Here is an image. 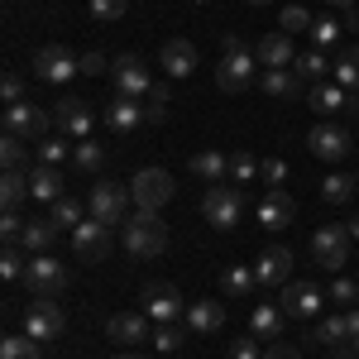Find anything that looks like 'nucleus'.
I'll use <instances>...</instances> for the list:
<instances>
[{"mask_svg":"<svg viewBox=\"0 0 359 359\" xmlns=\"http://www.w3.org/2000/svg\"><path fill=\"white\" fill-rule=\"evenodd\" d=\"M249 5H273V0H249Z\"/></svg>","mask_w":359,"mask_h":359,"instance_id":"61","label":"nucleus"},{"mask_svg":"<svg viewBox=\"0 0 359 359\" xmlns=\"http://www.w3.org/2000/svg\"><path fill=\"white\" fill-rule=\"evenodd\" d=\"M254 57H259V67H292L297 62V43H292V34H264L259 39V48H254Z\"/></svg>","mask_w":359,"mask_h":359,"instance_id":"23","label":"nucleus"},{"mask_svg":"<svg viewBox=\"0 0 359 359\" xmlns=\"http://www.w3.org/2000/svg\"><path fill=\"white\" fill-rule=\"evenodd\" d=\"M311 111H316V115L359 111V96H355V91H345L340 82H316V86H311Z\"/></svg>","mask_w":359,"mask_h":359,"instance_id":"24","label":"nucleus"},{"mask_svg":"<svg viewBox=\"0 0 359 359\" xmlns=\"http://www.w3.org/2000/svg\"><path fill=\"white\" fill-rule=\"evenodd\" d=\"M25 269H29V249L25 245L0 249V278H5V283H25Z\"/></svg>","mask_w":359,"mask_h":359,"instance_id":"35","label":"nucleus"},{"mask_svg":"<svg viewBox=\"0 0 359 359\" xmlns=\"http://www.w3.org/2000/svg\"><path fill=\"white\" fill-rule=\"evenodd\" d=\"M350 345H355V350H359V335H350Z\"/></svg>","mask_w":359,"mask_h":359,"instance_id":"62","label":"nucleus"},{"mask_svg":"<svg viewBox=\"0 0 359 359\" xmlns=\"http://www.w3.org/2000/svg\"><path fill=\"white\" fill-rule=\"evenodd\" d=\"M29 192H34V201H48V206H53L57 196H67V177H62V168H57V163H34V168H29Z\"/></svg>","mask_w":359,"mask_h":359,"instance_id":"22","label":"nucleus"},{"mask_svg":"<svg viewBox=\"0 0 359 359\" xmlns=\"http://www.w3.org/2000/svg\"><path fill=\"white\" fill-rule=\"evenodd\" d=\"M259 86H264V96H273V101H292L306 82L297 77V67H264Z\"/></svg>","mask_w":359,"mask_h":359,"instance_id":"26","label":"nucleus"},{"mask_svg":"<svg viewBox=\"0 0 359 359\" xmlns=\"http://www.w3.org/2000/svg\"><path fill=\"white\" fill-rule=\"evenodd\" d=\"M72 254L77 259H106L111 254V225L106 221H82L77 230H72Z\"/></svg>","mask_w":359,"mask_h":359,"instance_id":"17","label":"nucleus"},{"mask_svg":"<svg viewBox=\"0 0 359 359\" xmlns=\"http://www.w3.org/2000/svg\"><path fill=\"white\" fill-rule=\"evenodd\" d=\"M355 192H359V177H350V172H331V177L321 182V196H326L331 206H345Z\"/></svg>","mask_w":359,"mask_h":359,"instance_id":"36","label":"nucleus"},{"mask_svg":"<svg viewBox=\"0 0 359 359\" xmlns=\"http://www.w3.org/2000/svg\"><path fill=\"white\" fill-rule=\"evenodd\" d=\"M259 163H264V158H254L249 149H235V154H230V182H254V177H259Z\"/></svg>","mask_w":359,"mask_h":359,"instance_id":"42","label":"nucleus"},{"mask_svg":"<svg viewBox=\"0 0 359 359\" xmlns=\"http://www.w3.org/2000/svg\"><path fill=\"white\" fill-rule=\"evenodd\" d=\"M278 306H283V316H287V321H297V316L311 321V316L326 306V292H321L311 278H297V283H283V302H278Z\"/></svg>","mask_w":359,"mask_h":359,"instance_id":"13","label":"nucleus"},{"mask_svg":"<svg viewBox=\"0 0 359 359\" xmlns=\"http://www.w3.org/2000/svg\"><path fill=\"white\" fill-rule=\"evenodd\" d=\"M230 359H264L259 355V335H240L235 350H230Z\"/></svg>","mask_w":359,"mask_h":359,"instance_id":"52","label":"nucleus"},{"mask_svg":"<svg viewBox=\"0 0 359 359\" xmlns=\"http://www.w3.org/2000/svg\"><path fill=\"white\" fill-rule=\"evenodd\" d=\"M292 264H297V254L287 245H269L259 254V264H254L259 287H283V283H292Z\"/></svg>","mask_w":359,"mask_h":359,"instance_id":"15","label":"nucleus"},{"mask_svg":"<svg viewBox=\"0 0 359 359\" xmlns=\"http://www.w3.org/2000/svg\"><path fill=\"white\" fill-rule=\"evenodd\" d=\"M53 125L67 139H91V130H96V106L67 91V96H57V101H53Z\"/></svg>","mask_w":359,"mask_h":359,"instance_id":"7","label":"nucleus"},{"mask_svg":"<svg viewBox=\"0 0 359 359\" xmlns=\"http://www.w3.org/2000/svg\"><path fill=\"white\" fill-rule=\"evenodd\" d=\"M130 10V0H91V15L96 20H120Z\"/></svg>","mask_w":359,"mask_h":359,"instance_id":"49","label":"nucleus"},{"mask_svg":"<svg viewBox=\"0 0 359 359\" xmlns=\"http://www.w3.org/2000/svg\"><path fill=\"white\" fill-rule=\"evenodd\" d=\"M326 297H335V306H355V302H359V283H350V278H335Z\"/></svg>","mask_w":359,"mask_h":359,"instance_id":"48","label":"nucleus"},{"mask_svg":"<svg viewBox=\"0 0 359 359\" xmlns=\"http://www.w3.org/2000/svg\"><path fill=\"white\" fill-rule=\"evenodd\" d=\"M192 172L201 177V182H225V177H230V154L201 149V154H192Z\"/></svg>","mask_w":359,"mask_h":359,"instance_id":"27","label":"nucleus"},{"mask_svg":"<svg viewBox=\"0 0 359 359\" xmlns=\"http://www.w3.org/2000/svg\"><path fill=\"white\" fill-rule=\"evenodd\" d=\"M111 77H115V91L120 96H135V101H144L149 91H154V77H149V67L139 62L135 53H120L111 62Z\"/></svg>","mask_w":359,"mask_h":359,"instance_id":"14","label":"nucleus"},{"mask_svg":"<svg viewBox=\"0 0 359 359\" xmlns=\"http://www.w3.org/2000/svg\"><path fill=\"white\" fill-rule=\"evenodd\" d=\"M192 5H206V0H192Z\"/></svg>","mask_w":359,"mask_h":359,"instance_id":"63","label":"nucleus"},{"mask_svg":"<svg viewBox=\"0 0 359 359\" xmlns=\"http://www.w3.org/2000/svg\"><path fill=\"white\" fill-rule=\"evenodd\" d=\"M225 326V302L221 297H196L187 306V335H216Z\"/></svg>","mask_w":359,"mask_h":359,"instance_id":"20","label":"nucleus"},{"mask_svg":"<svg viewBox=\"0 0 359 359\" xmlns=\"http://www.w3.org/2000/svg\"><path fill=\"white\" fill-rule=\"evenodd\" d=\"M283 306H273V302H259L254 311H249V331L259 335V340H273V335H283Z\"/></svg>","mask_w":359,"mask_h":359,"instance_id":"29","label":"nucleus"},{"mask_svg":"<svg viewBox=\"0 0 359 359\" xmlns=\"http://www.w3.org/2000/svg\"><path fill=\"white\" fill-rule=\"evenodd\" d=\"M34 149H39V163H57L62 168V158H67V139H39Z\"/></svg>","mask_w":359,"mask_h":359,"instance_id":"47","label":"nucleus"},{"mask_svg":"<svg viewBox=\"0 0 359 359\" xmlns=\"http://www.w3.org/2000/svg\"><path fill=\"white\" fill-rule=\"evenodd\" d=\"M0 235H5V245H20V235H25L20 211H5V216H0Z\"/></svg>","mask_w":359,"mask_h":359,"instance_id":"51","label":"nucleus"},{"mask_svg":"<svg viewBox=\"0 0 359 359\" xmlns=\"http://www.w3.org/2000/svg\"><path fill=\"white\" fill-rule=\"evenodd\" d=\"M77 72H82V57H72L67 48H57V43H48V48H39V53H34V77H39V82L67 86Z\"/></svg>","mask_w":359,"mask_h":359,"instance_id":"11","label":"nucleus"},{"mask_svg":"<svg viewBox=\"0 0 359 359\" xmlns=\"http://www.w3.org/2000/svg\"><path fill=\"white\" fill-rule=\"evenodd\" d=\"M62 331H67V316H62L57 297H34L25 306V335H34V340H57Z\"/></svg>","mask_w":359,"mask_h":359,"instance_id":"12","label":"nucleus"},{"mask_svg":"<svg viewBox=\"0 0 359 359\" xmlns=\"http://www.w3.org/2000/svg\"><path fill=\"white\" fill-rule=\"evenodd\" d=\"M144 120H149V115H144V101L120 96V91H115V101L106 106V130H115V135H135Z\"/></svg>","mask_w":359,"mask_h":359,"instance_id":"21","label":"nucleus"},{"mask_svg":"<svg viewBox=\"0 0 359 359\" xmlns=\"http://www.w3.org/2000/svg\"><path fill=\"white\" fill-rule=\"evenodd\" d=\"M259 287V278H254V269H245V264H230L221 278V297H249Z\"/></svg>","mask_w":359,"mask_h":359,"instance_id":"33","label":"nucleus"},{"mask_svg":"<svg viewBox=\"0 0 359 359\" xmlns=\"http://www.w3.org/2000/svg\"><path fill=\"white\" fill-rule=\"evenodd\" d=\"M259 177H264V187H269V192H283L292 172H287V163H283V158H264V163H259Z\"/></svg>","mask_w":359,"mask_h":359,"instance_id":"44","label":"nucleus"},{"mask_svg":"<svg viewBox=\"0 0 359 359\" xmlns=\"http://www.w3.org/2000/svg\"><path fill=\"white\" fill-rule=\"evenodd\" d=\"M120 240L135 259H158L168 249V225L158 221V211H135L130 221L120 225Z\"/></svg>","mask_w":359,"mask_h":359,"instance_id":"2","label":"nucleus"},{"mask_svg":"<svg viewBox=\"0 0 359 359\" xmlns=\"http://www.w3.org/2000/svg\"><path fill=\"white\" fill-rule=\"evenodd\" d=\"M254 77H259V57H254V48H245V39H240V34H225L221 67H216V86L235 96V91H249Z\"/></svg>","mask_w":359,"mask_h":359,"instance_id":"1","label":"nucleus"},{"mask_svg":"<svg viewBox=\"0 0 359 359\" xmlns=\"http://www.w3.org/2000/svg\"><path fill=\"white\" fill-rule=\"evenodd\" d=\"M311 345H326V350H335V345H345L350 340V321L345 316H321L316 326H311V335H306Z\"/></svg>","mask_w":359,"mask_h":359,"instance_id":"31","label":"nucleus"},{"mask_svg":"<svg viewBox=\"0 0 359 359\" xmlns=\"http://www.w3.org/2000/svg\"><path fill=\"white\" fill-rule=\"evenodd\" d=\"M0 359H43L34 335H5L0 340Z\"/></svg>","mask_w":359,"mask_h":359,"instance_id":"40","label":"nucleus"},{"mask_svg":"<svg viewBox=\"0 0 359 359\" xmlns=\"http://www.w3.org/2000/svg\"><path fill=\"white\" fill-rule=\"evenodd\" d=\"M172 172L168 168H139L135 177H130V196H135L139 211H163L168 201H172Z\"/></svg>","mask_w":359,"mask_h":359,"instance_id":"5","label":"nucleus"},{"mask_svg":"<svg viewBox=\"0 0 359 359\" xmlns=\"http://www.w3.org/2000/svg\"><path fill=\"white\" fill-rule=\"evenodd\" d=\"M335 82L359 96V48H345V53L335 57Z\"/></svg>","mask_w":359,"mask_h":359,"instance_id":"39","label":"nucleus"},{"mask_svg":"<svg viewBox=\"0 0 359 359\" xmlns=\"http://www.w3.org/2000/svg\"><path fill=\"white\" fill-rule=\"evenodd\" d=\"M335 39H340V25H335V20H316V25H311V48H321V53H326Z\"/></svg>","mask_w":359,"mask_h":359,"instance_id":"46","label":"nucleus"},{"mask_svg":"<svg viewBox=\"0 0 359 359\" xmlns=\"http://www.w3.org/2000/svg\"><path fill=\"white\" fill-rule=\"evenodd\" d=\"M135 196H130V187H120V182H91V196H86V211H91V221H106L115 230V225H125L130 216H125V206H130Z\"/></svg>","mask_w":359,"mask_h":359,"instance_id":"6","label":"nucleus"},{"mask_svg":"<svg viewBox=\"0 0 359 359\" xmlns=\"http://www.w3.org/2000/svg\"><path fill=\"white\" fill-rule=\"evenodd\" d=\"M115 359H144V355H115Z\"/></svg>","mask_w":359,"mask_h":359,"instance_id":"60","label":"nucleus"},{"mask_svg":"<svg viewBox=\"0 0 359 359\" xmlns=\"http://www.w3.org/2000/svg\"><path fill=\"white\" fill-rule=\"evenodd\" d=\"M168 106H172V91H168V82H154V91L144 96V115H149V125L168 120Z\"/></svg>","mask_w":359,"mask_h":359,"instance_id":"41","label":"nucleus"},{"mask_svg":"<svg viewBox=\"0 0 359 359\" xmlns=\"http://www.w3.org/2000/svg\"><path fill=\"white\" fill-rule=\"evenodd\" d=\"M25 196H34L29 192V172L25 168H5V177H0V201H5V211H20Z\"/></svg>","mask_w":359,"mask_h":359,"instance_id":"30","label":"nucleus"},{"mask_svg":"<svg viewBox=\"0 0 359 359\" xmlns=\"http://www.w3.org/2000/svg\"><path fill=\"white\" fill-rule=\"evenodd\" d=\"M306 149H311L321 163H340V158L355 149V139H350V130H340V125H316V130L306 135Z\"/></svg>","mask_w":359,"mask_h":359,"instance_id":"16","label":"nucleus"},{"mask_svg":"<svg viewBox=\"0 0 359 359\" xmlns=\"http://www.w3.org/2000/svg\"><path fill=\"white\" fill-rule=\"evenodd\" d=\"M82 72H86V77H106V72H111V62H106L101 53H86L82 57Z\"/></svg>","mask_w":359,"mask_h":359,"instance_id":"53","label":"nucleus"},{"mask_svg":"<svg viewBox=\"0 0 359 359\" xmlns=\"http://www.w3.org/2000/svg\"><path fill=\"white\" fill-rule=\"evenodd\" d=\"M292 221H297V201L287 196V187H283V192H269L259 201V225H264V230H287Z\"/></svg>","mask_w":359,"mask_h":359,"instance_id":"25","label":"nucleus"},{"mask_svg":"<svg viewBox=\"0 0 359 359\" xmlns=\"http://www.w3.org/2000/svg\"><path fill=\"white\" fill-rule=\"evenodd\" d=\"M158 62H163V72L172 82H187L196 72V43L192 39H168L163 48H158Z\"/></svg>","mask_w":359,"mask_h":359,"instance_id":"19","label":"nucleus"},{"mask_svg":"<svg viewBox=\"0 0 359 359\" xmlns=\"http://www.w3.org/2000/svg\"><path fill=\"white\" fill-rule=\"evenodd\" d=\"M311 25H316V20H311L306 5H283V10H278V29H283V34H311Z\"/></svg>","mask_w":359,"mask_h":359,"instance_id":"38","label":"nucleus"},{"mask_svg":"<svg viewBox=\"0 0 359 359\" xmlns=\"http://www.w3.org/2000/svg\"><path fill=\"white\" fill-rule=\"evenodd\" d=\"M264 359H297V350H292V345H273Z\"/></svg>","mask_w":359,"mask_h":359,"instance_id":"54","label":"nucleus"},{"mask_svg":"<svg viewBox=\"0 0 359 359\" xmlns=\"http://www.w3.org/2000/svg\"><path fill=\"white\" fill-rule=\"evenodd\" d=\"M182 340H187V335H182V326H177V321H163V326H154V345H158L163 355L182 350Z\"/></svg>","mask_w":359,"mask_h":359,"instance_id":"45","label":"nucleus"},{"mask_svg":"<svg viewBox=\"0 0 359 359\" xmlns=\"http://www.w3.org/2000/svg\"><path fill=\"white\" fill-rule=\"evenodd\" d=\"M335 359H359V350L350 345V340H345V345H335Z\"/></svg>","mask_w":359,"mask_h":359,"instance_id":"55","label":"nucleus"},{"mask_svg":"<svg viewBox=\"0 0 359 359\" xmlns=\"http://www.w3.org/2000/svg\"><path fill=\"white\" fill-rule=\"evenodd\" d=\"M345 25H350V29H359V5H355V10H345Z\"/></svg>","mask_w":359,"mask_h":359,"instance_id":"57","label":"nucleus"},{"mask_svg":"<svg viewBox=\"0 0 359 359\" xmlns=\"http://www.w3.org/2000/svg\"><path fill=\"white\" fill-rule=\"evenodd\" d=\"M48 125H53V111H39L34 101H10L5 106V135L15 139H48Z\"/></svg>","mask_w":359,"mask_h":359,"instance_id":"8","label":"nucleus"},{"mask_svg":"<svg viewBox=\"0 0 359 359\" xmlns=\"http://www.w3.org/2000/svg\"><path fill=\"white\" fill-rule=\"evenodd\" d=\"M0 96H5V106H10V101H25V77H20V72H5V77H0Z\"/></svg>","mask_w":359,"mask_h":359,"instance_id":"50","label":"nucleus"},{"mask_svg":"<svg viewBox=\"0 0 359 359\" xmlns=\"http://www.w3.org/2000/svg\"><path fill=\"white\" fill-rule=\"evenodd\" d=\"M292 67H297V77H302V82H321V77L331 72V62H326V53H321V48L297 53V62H292Z\"/></svg>","mask_w":359,"mask_h":359,"instance_id":"37","label":"nucleus"},{"mask_svg":"<svg viewBox=\"0 0 359 359\" xmlns=\"http://www.w3.org/2000/svg\"><path fill=\"white\" fill-rule=\"evenodd\" d=\"M201 216L216 225V230H235L245 216V187L240 182H211L201 192Z\"/></svg>","mask_w":359,"mask_h":359,"instance_id":"3","label":"nucleus"},{"mask_svg":"<svg viewBox=\"0 0 359 359\" xmlns=\"http://www.w3.org/2000/svg\"><path fill=\"white\" fill-rule=\"evenodd\" d=\"M350 230H345V221H331V225H321L316 235H311V259L326 269V273H340L345 264H350Z\"/></svg>","mask_w":359,"mask_h":359,"instance_id":"4","label":"nucleus"},{"mask_svg":"<svg viewBox=\"0 0 359 359\" xmlns=\"http://www.w3.org/2000/svg\"><path fill=\"white\" fill-rule=\"evenodd\" d=\"M48 221H53L57 230H67V235H72V230L86 221V216H82V201H77V196H57L53 206H48Z\"/></svg>","mask_w":359,"mask_h":359,"instance_id":"34","label":"nucleus"},{"mask_svg":"<svg viewBox=\"0 0 359 359\" xmlns=\"http://www.w3.org/2000/svg\"><path fill=\"white\" fill-rule=\"evenodd\" d=\"M57 240V225L43 216V221H25V235H20V245L29 249V254H48Z\"/></svg>","mask_w":359,"mask_h":359,"instance_id":"32","label":"nucleus"},{"mask_svg":"<svg viewBox=\"0 0 359 359\" xmlns=\"http://www.w3.org/2000/svg\"><path fill=\"white\" fill-rule=\"evenodd\" d=\"M345 321H350V335H359V306H350V311H345Z\"/></svg>","mask_w":359,"mask_h":359,"instance_id":"56","label":"nucleus"},{"mask_svg":"<svg viewBox=\"0 0 359 359\" xmlns=\"http://www.w3.org/2000/svg\"><path fill=\"white\" fill-rule=\"evenodd\" d=\"M106 340L115 345H139V340H154V321L144 311H115L106 321Z\"/></svg>","mask_w":359,"mask_h":359,"instance_id":"18","label":"nucleus"},{"mask_svg":"<svg viewBox=\"0 0 359 359\" xmlns=\"http://www.w3.org/2000/svg\"><path fill=\"white\" fill-rule=\"evenodd\" d=\"M25 287L34 292V297H62V287H67V269L57 264L53 254H29Z\"/></svg>","mask_w":359,"mask_h":359,"instance_id":"9","label":"nucleus"},{"mask_svg":"<svg viewBox=\"0 0 359 359\" xmlns=\"http://www.w3.org/2000/svg\"><path fill=\"white\" fill-rule=\"evenodd\" d=\"M345 230H350V240H359V216H350V221H345Z\"/></svg>","mask_w":359,"mask_h":359,"instance_id":"58","label":"nucleus"},{"mask_svg":"<svg viewBox=\"0 0 359 359\" xmlns=\"http://www.w3.org/2000/svg\"><path fill=\"white\" fill-rule=\"evenodd\" d=\"M144 316L154 321V326H163V321H187V306H182V292L172 287V283H144Z\"/></svg>","mask_w":359,"mask_h":359,"instance_id":"10","label":"nucleus"},{"mask_svg":"<svg viewBox=\"0 0 359 359\" xmlns=\"http://www.w3.org/2000/svg\"><path fill=\"white\" fill-rule=\"evenodd\" d=\"M331 5H340V10H355V0H331Z\"/></svg>","mask_w":359,"mask_h":359,"instance_id":"59","label":"nucleus"},{"mask_svg":"<svg viewBox=\"0 0 359 359\" xmlns=\"http://www.w3.org/2000/svg\"><path fill=\"white\" fill-rule=\"evenodd\" d=\"M72 168L86 172V177H96V172L106 168V144H101V139H77V144H72Z\"/></svg>","mask_w":359,"mask_h":359,"instance_id":"28","label":"nucleus"},{"mask_svg":"<svg viewBox=\"0 0 359 359\" xmlns=\"http://www.w3.org/2000/svg\"><path fill=\"white\" fill-rule=\"evenodd\" d=\"M25 144H29V139L5 135V139H0V163H5V168H25V172H29L34 163H29V149H25Z\"/></svg>","mask_w":359,"mask_h":359,"instance_id":"43","label":"nucleus"}]
</instances>
